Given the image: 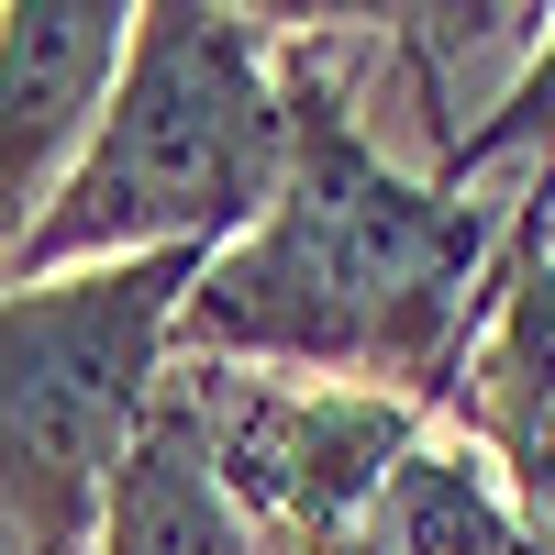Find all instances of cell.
I'll return each instance as SVG.
<instances>
[{
    "instance_id": "cell-6",
    "label": "cell",
    "mask_w": 555,
    "mask_h": 555,
    "mask_svg": "<svg viewBox=\"0 0 555 555\" xmlns=\"http://www.w3.org/2000/svg\"><path fill=\"white\" fill-rule=\"evenodd\" d=\"M133 0H0V256H12L101 122Z\"/></svg>"
},
{
    "instance_id": "cell-9",
    "label": "cell",
    "mask_w": 555,
    "mask_h": 555,
    "mask_svg": "<svg viewBox=\"0 0 555 555\" xmlns=\"http://www.w3.org/2000/svg\"><path fill=\"white\" fill-rule=\"evenodd\" d=\"M0 555H23V533H12V522H0Z\"/></svg>"
},
{
    "instance_id": "cell-3",
    "label": "cell",
    "mask_w": 555,
    "mask_h": 555,
    "mask_svg": "<svg viewBox=\"0 0 555 555\" xmlns=\"http://www.w3.org/2000/svg\"><path fill=\"white\" fill-rule=\"evenodd\" d=\"M201 267L211 256L178 245L0 289V522L23 533V555L101 544V500L178 378V311Z\"/></svg>"
},
{
    "instance_id": "cell-2",
    "label": "cell",
    "mask_w": 555,
    "mask_h": 555,
    "mask_svg": "<svg viewBox=\"0 0 555 555\" xmlns=\"http://www.w3.org/2000/svg\"><path fill=\"white\" fill-rule=\"evenodd\" d=\"M289 178V67L245 0H133V44L67 190L0 256V289H44L133 256H222Z\"/></svg>"
},
{
    "instance_id": "cell-4",
    "label": "cell",
    "mask_w": 555,
    "mask_h": 555,
    "mask_svg": "<svg viewBox=\"0 0 555 555\" xmlns=\"http://www.w3.org/2000/svg\"><path fill=\"white\" fill-rule=\"evenodd\" d=\"M178 400L201 423V455L256 555H356L378 489L434 434V411L334 378H256V366H178Z\"/></svg>"
},
{
    "instance_id": "cell-7",
    "label": "cell",
    "mask_w": 555,
    "mask_h": 555,
    "mask_svg": "<svg viewBox=\"0 0 555 555\" xmlns=\"http://www.w3.org/2000/svg\"><path fill=\"white\" fill-rule=\"evenodd\" d=\"M356 555H544L533 522L512 512V489L500 467L467 444V434H423L400 455V478L378 489V512H366V544Z\"/></svg>"
},
{
    "instance_id": "cell-1",
    "label": "cell",
    "mask_w": 555,
    "mask_h": 555,
    "mask_svg": "<svg viewBox=\"0 0 555 555\" xmlns=\"http://www.w3.org/2000/svg\"><path fill=\"white\" fill-rule=\"evenodd\" d=\"M289 67V178L234 245L201 267L178 311V366H256V378H334L444 411L467 366L500 256H512V190H444L389 167L356 122L366 12H267Z\"/></svg>"
},
{
    "instance_id": "cell-5",
    "label": "cell",
    "mask_w": 555,
    "mask_h": 555,
    "mask_svg": "<svg viewBox=\"0 0 555 555\" xmlns=\"http://www.w3.org/2000/svg\"><path fill=\"white\" fill-rule=\"evenodd\" d=\"M434 423L489 455L512 512L555 555V211L544 201L512 211V256H500L489 322H478V345H467Z\"/></svg>"
},
{
    "instance_id": "cell-8",
    "label": "cell",
    "mask_w": 555,
    "mask_h": 555,
    "mask_svg": "<svg viewBox=\"0 0 555 555\" xmlns=\"http://www.w3.org/2000/svg\"><path fill=\"white\" fill-rule=\"evenodd\" d=\"M434 178H444V190H489V178H512V201H544L555 211V12L533 34L522 78L500 89V112L489 122H444Z\"/></svg>"
}]
</instances>
